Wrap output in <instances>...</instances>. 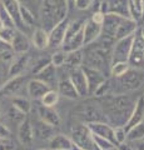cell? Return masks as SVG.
<instances>
[{
  "instance_id": "obj_1",
  "label": "cell",
  "mask_w": 144,
  "mask_h": 150,
  "mask_svg": "<svg viewBox=\"0 0 144 150\" xmlns=\"http://www.w3.org/2000/svg\"><path fill=\"white\" fill-rule=\"evenodd\" d=\"M137 99L128 94L123 95H106L98 99L103 109L106 123L111 126H124L132 114Z\"/></svg>"
},
{
  "instance_id": "obj_2",
  "label": "cell",
  "mask_w": 144,
  "mask_h": 150,
  "mask_svg": "<svg viewBox=\"0 0 144 150\" xmlns=\"http://www.w3.org/2000/svg\"><path fill=\"white\" fill-rule=\"evenodd\" d=\"M68 11L67 0H41L39 4L41 28L49 31L54 25L68 18Z\"/></svg>"
},
{
  "instance_id": "obj_3",
  "label": "cell",
  "mask_w": 144,
  "mask_h": 150,
  "mask_svg": "<svg viewBox=\"0 0 144 150\" xmlns=\"http://www.w3.org/2000/svg\"><path fill=\"white\" fill-rule=\"evenodd\" d=\"M144 81L143 73L139 69H129L124 75L119 78H114L111 81V94L110 95H123L132 93L142 86Z\"/></svg>"
},
{
  "instance_id": "obj_4",
  "label": "cell",
  "mask_w": 144,
  "mask_h": 150,
  "mask_svg": "<svg viewBox=\"0 0 144 150\" xmlns=\"http://www.w3.org/2000/svg\"><path fill=\"white\" fill-rule=\"evenodd\" d=\"M74 112H75V118L80 120L82 123L90 124L99 123V121H105L106 123L105 114L98 101L89 100L82 103L74 109Z\"/></svg>"
},
{
  "instance_id": "obj_5",
  "label": "cell",
  "mask_w": 144,
  "mask_h": 150,
  "mask_svg": "<svg viewBox=\"0 0 144 150\" xmlns=\"http://www.w3.org/2000/svg\"><path fill=\"white\" fill-rule=\"evenodd\" d=\"M70 140L73 144H75L85 150H99L94 139H93V134L88 129V126L84 124H78L72 129Z\"/></svg>"
},
{
  "instance_id": "obj_6",
  "label": "cell",
  "mask_w": 144,
  "mask_h": 150,
  "mask_svg": "<svg viewBox=\"0 0 144 150\" xmlns=\"http://www.w3.org/2000/svg\"><path fill=\"white\" fill-rule=\"evenodd\" d=\"M134 34H135V33H134ZM134 34L114 41L113 49H111L110 64L118 63V62H128L131 49H132V44H133V39H134Z\"/></svg>"
},
{
  "instance_id": "obj_7",
  "label": "cell",
  "mask_w": 144,
  "mask_h": 150,
  "mask_svg": "<svg viewBox=\"0 0 144 150\" xmlns=\"http://www.w3.org/2000/svg\"><path fill=\"white\" fill-rule=\"evenodd\" d=\"M128 63L133 69H139L144 67V39L142 38L139 30H137L134 34Z\"/></svg>"
},
{
  "instance_id": "obj_8",
  "label": "cell",
  "mask_w": 144,
  "mask_h": 150,
  "mask_svg": "<svg viewBox=\"0 0 144 150\" xmlns=\"http://www.w3.org/2000/svg\"><path fill=\"white\" fill-rule=\"evenodd\" d=\"M24 86H25L24 75L9 78L6 81H4L0 85V96H8V98L18 96L19 93L24 89Z\"/></svg>"
},
{
  "instance_id": "obj_9",
  "label": "cell",
  "mask_w": 144,
  "mask_h": 150,
  "mask_svg": "<svg viewBox=\"0 0 144 150\" xmlns=\"http://www.w3.org/2000/svg\"><path fill=\"white\" fill-rule=\"evenodd\" d=\"M69 19L65 18L64 20H62L60 23H58L57 25H54L49 33V46L50 48H59L62 46L64 43V39H65L67 35V29L69 25Z\"/></svg>"
},
{
  "instance_id": "obj_10",
  "label": "cell",
  "mask_w": 144,
  "mask_h": 150,
  "mask_svg": "<svg viewBox=\"0 0 144 150\" xmlns=\"http://www.w3.org/2000/svg\"><path fill=\"white\" fill-rule=\"evenodd\" d=\"M82 70L85 75V79H87V84H88V93H89V96H92L94 91L96 90L101 83H103L106 76L105 75L96 69H93L90 67H87V65H82Z\"/></svg>"
},
{
  "instance_id": "obj_11",
  "label": "cell",
  "mask_w": 144,
  "mask_h": 150,
  "mask_svg": "<svg viewBox=\"0 0 144 150\" xmlns=\"http://www.w3.org/2000/svg\"><path fill=\"white\" fill-rule=\"evenodd\" d=\"M101 35V24L94 21L92 18L87 19L85 24L83 26V44L88 46L98 40V38Z\"/></svg>"
},
{
  "instance_id": "obj_12",
  "label": "cell",
  "mask_w": 144,
  "mask_h": 150,
  "mask_svg": "<svg viewBox=\"0 0 144 150\" xmlns=\"http://www.w3.org/2000/svg\"><path fill=\"white\" fill-rule=\"evenodd\" d=\"M69 79L73 83L74 88L78 93L79 98H87L89 96V93H88V84H87V79L85 75L83 73L82 67L78 69H74L69 71Z\"/></svg>"
},
{
  "instance_id": "obj_13",
  "label": "cell",
  "mask_w": 144,
  "mask_h": 150,
  "mask_svg": "<svg viewBox=\"0 0 144 150\" xmlns=\"http://www.w3.org/2000/svg\"><path fill=\"white\" fill-rule=\"evenodd\" d=\"M0 3L3 4L5 9L8 10L9 15L11 16L14 25H15L16 30H20L23 33L28 31V29L24 26L21 21V16H20V3L18 0H0Z\"/></svg>"
},
{
  "instance_id": "obj_14",
  "label": "cell",
  "mask_w": 144,
  "mask_h": 150,
  "mask_svg": "<svg viewBox=\"0 0 144 150\" xmlns=\"http://www.w3.org/2000/svg\"><path fill=\"white\" fill-rule=\"evenodd\" d=\"M122 19H124V18L118 16L111 13L105 14L103 24H101V36L115 40V33H117V29L120 24V21H122Z\"/></svg>"
},
{
  "instance_id": "obj_15",
  "label": "cell",
  "mask_w": 144,
  "mask_h": 150,
  "mask_svg": "<svg viewBox=\"0 0 144 150\" xmlns=\"http://www.w3.org/2000/svg\"><path fill=\"white\" fill-rule=\"evenodd\" d=\"M29 63H30V56L26 53L25 54H16L15 58H14L11 60V63L9 64V69L6 71V75L9 78L23 75V73L26 70Z\"/></svg>"
},
{
  "instance_id": "obj_16",
  "label": "cell",
  "mask_w": 144,
  "mask_h": 150,
  "mask_svg": "<svg viewBox=\"0 0 144 150\" xmlns=\"http://www.w3.org/2000/svg\"><path fill=\"white\" fill-rule=\"evenodd\" d=\"M18 140L23 146H30L33 144L34 133L33 126H31V120L29 118H25L18 125Z\"/></svg>"
},
{
  "instance_id": "obj_17",
  "label": "cell",
  "mask_w": 144,
  "mask_h": 150,
  "mask_svg": "<svg viewBox=\"0 0 144 150\" xmlns=\"http://www.w3.org/2000/svg\"><path fill=\"white\" fill-rule=\"evenodd\" d=\"M38 118L43 120L44 123L49 124L50 126H53V128H58L62 124V118L54 108L44 106L41 104L38 106Z\"/></svg>"
},
{
  "instance_id": "obj_18",
  "label": "cell",
  "mask_w": 144,
  "mask_h": 150,
  "mask_svg": "<svg viewBox=\"0 0 144 150\" xmlns=\"http://www.w3.org/2000/svg\"><path fill=\"white\" fill-rule=\"evenodd\" d=\"M87 126L93 135L108 139L111 143L115 144V142H114V126H111L110 124L105 123V121H99V123L87 124Z\"/></svg>"
},
{
  "instance_id": "obj_19",
  "label": "cell",
  "mask_w": 144,
  "mask_h": 150,
  "mask_svg": "<svg viewBox=\"0 0 144 150\" xmlns=\"http://www.w3.org/2000/svg\"><path fill=\"white\" fill-rule=\"evenodd\" d=\"M142 121H144V96L143 95L137 98V101H135V104H134L132 114L129 116L127 124L124 125V129L128 130V129L133 128L134 125L142 123Z\"/></svg>"
},
{
  "instance_id": "obj_20",
  "label": "cell",
  "mask_w": 144,
  "mask_h": 150,
  "mask_svg": "<svg viewBox=\"0 0 144 150\" xmlns=\"http://www.w3.org/2000/svg\"><path fill=\"white\" fill-rule=\"evenodd\" d=\"M49 89H52V88L36 78L31 79V80L26 83V94L29 95V98H31V99H34V100H40L41 96H43Z\"/></svg>"
},
{
  "instance_id": "obj_21",
  "label": "cell",
  "mask_w": 144,
  "mask_h": 150,
  "mask_svg": "<svg viewBox=\"0 0 144 150\" xmlns=\"http://www.w3.org/2000/svg\"><path fill=\"white\" fill-rule=\"evenodd\" d=\"M31 126H33V133H34V139L38 140H49L50 138L55 134L53 126H50L49 124L44 123L43 120H40L39 118L35 121H31Z\"/></svg>"
},
{
  "instance_id": "obj_22",
  "label": "cell",
  "mask_w": 144,
  "mask_h": 150,
  "mask_svg": "<svg viewBox=\"0 0 144 150\" xmlns=\"http://www.w3.org/2000/svg\"><path fill=\"white\" fill-rule=\"evenodd\" d=\"M30 40L29 38L26 36L25 33H23L20 30L15 31V35H14V39L10 44V48L15 54H25L29 51L30 49Z\"/></svg>"
},
{
  "instance_id": "obj_23",
  "label": "cell",
  "mask_w": 144,
  "mask_h": 150,
  "mask_svg": "<svg viewBox=\"0 0 144 150\" xmlns=\"http://www.w3.org/2000/svg\"><path fill=\"white\" fill-rule=\"evenodd\" d=\"M57 85H58V90L57 91L59 93L60 96L65 98V99H70V100H75V99H78V98H79L75 88H74L73 83L70 81L69 76L59 79L58 83H57Z\"/></svg>"
},
{
  "instance_id": "obj_24",
  "label": "cell",
  "mask_w": 144,
  "mask_h": 150,
  "mask_svg": "<svg viewBox=\"0 0 144 150\" xmlns=\"http://www.w3.org/2000/svg\"><path fill=\"white\" fill-rule=\"evenodd\" d=\"M31 44L35 49L38 50H44L49 46V33L45 30L44 28H35L33 34H31Z\"/></svg>"
},
{
  "instance_id": "obj_25",
  "label": "cell",
  "mask_w": 144,
  "mask_h": 150,
  "mask_svg": "<svg viewBox=\"0 0 144 150\" xmlns=\"http://www.w3.org/2000/svg\"><path fill=\"white\" fill-rule=\"evenodd\" d=\"M137 30H138V23L134 21L131 18H124L122 19V21H120V24L117 29V33H115V40L133 35Z\"/></svg>"
},
{
  "instance_id": "obj_26",
  "label": "cell",
  "mask_w": 144,
  "mask_h": 150,
  "mask_svg": "<svg viewBox=\"0 0 144 150\" xmlns=\"http://www.w3.org/2000/svg\"><path fill=\"white\" fill-rule=\"evenodd\" d=\"M48 146L50 150H70L72 140L64 134H54L48 140Z\"/></svg>"
},
{
  "instance_id": "obj_27",
  "label": "cell",
  "mask_w": 144,
  "mask_h": 150,
  "mask_svg": "<svg viewBox=\"0 0 144 150\" xmlns=\"http://www.w3.org/2000/svg\"><path fill=\"white\" fill-rule=\"evenodd\" d=\"M36 75H38V78H36V79H39V80L45 83L46 85H49L50 88H52L54 84L58 83L57 68H55L54 65H52V64H48L45 68L41 69Z\"/></svg>"
},
{
  "instance_id": "obj_28",
  "label": "cell",
  "mask_w": 144,
  "mask_h": 150,
  "mask_svg": "<svg viewBox=\"0 0 144 150\" xmlns=\"http://www.w3.org/2000/svg\"><path fill=\"white\" fill-rule=\"evenodd\" d=\"M108 13L122 18H131L128 0H108Z\"/></svg>"
},
{
  "instance_id": "obj_29",
  "label": "cell",
  "mask_w": 144,
  "mask_h": 150,
  "mask_svg": "<svg viewBox=\"0 0 144 150\" xmlns=\"http://www.w3.org/2000/svg\"><path fill=\"white\" fill-rule=\"evenodd\" d=\"M84 64V51L82 49L75 50V51H70V53H67V58H65V67L69 71L74 69L80 68L82 65Z\"/></svg>"
},
{
  "instance_id": "obj_30",
  "label": "cell",
  "mask_w": 144,
  "mask_h": 150,
  "mask_svg": "<svg viewBox=\"0 0 144 150\" xmlns=\"http://www.w3.org/2000/svg\"><path fill=\"white\" fill-rule=\"evenodd\" d=\"M84 44H83V30L79 31L78 34L70 36L69 39L64 40V43L62 45V50L65 53H70V51H75L82 49Z\"/></svg>"
},
{
  "instance_id": "obj_31",
  "label": "cell",
  "mask_w": 144,
  "mask_h": 150,
  "mask_svg": "<svg viewBox=\"0 0 144 150\" xmlns=\"http://www.w3.org/2000/svg\"><path fill=\"white\" fill-rule=\"evenodd\" d=\"M143 3L144 0H128L129 15L137 23L143 18Z\"/></svg>"
},
{
  "instance_id": "obj_32",
  "label": "cell",
  "mask_w": 144,
  "mask_h": 150,
  "mask_svg": "<svg viewBox=\"0 0 144 150\" xmlns=\"http://www.w3.org/2000/svg\"><path fill=\"white\" fill-rule=\"evenodd\" d=\"M11 106H14L15 109L21 111L23 114H25V115L29 114L30 110H31V103H30V100L28 99V98L20 96V95L11 98Z\"/></svg>"
},
{
  "instance_id": "obj_33",
  "label": "cell",
  "mask_w": 144,
  "mask_h": 150,
  "mask_svg": "<svg viewBox=\"0 0 144 150\" xmlns=\"http://www.w3.org/2000/svg\"><path fill=\"white\" fill-rule=\"evenodd\" d=\"M20 16H21V21H23V24H24V26L28 30L31 29L36 20L35 14L33 13V10L20 4Z\"/></svg>"
},
{
  "instance_id": "obj_34",
  "label": "cell",
  "mask_w": 144,
  "mask_h": 150,
  "mask_svg": "<svg viewBox=\"0 0 144 150\" xmlns=\"http://www.w3.org/2000/svg\"><path fill=\"white\" fill-rule=\"evenodd\" d=\"M144 139V121L134 125L133 128L127 130V140L128 142H139Z\"/></svg>"
},
{
  "instance_id": "obj_35",
  "label": "cell",
  "mask_w": 144,
  "mask_h": 150,
  "mask_svg": "<svg viewBox=\"0 0 144 150\" xmlns=\"http://www.w3.org/2000/svg\"><path fill=\"white\" fill-rule=\"evenodd\" d=\"M59 100H60L59 93L57 90H54V89H49V90L41 96L40 103H41V105H44V106L54 108L59 103Z\"/></svg>"
},
{
  "instance_id": "obj_36",
  "label": "cell",
  "mask_w": 144,
  "mask_h": 150,
  "mask_svg": "<svg viewBox=\"0 0 144 150\" xmlns=\"http://www.w3.org/2000/svg\"><path fill=\"white\" fill-rule=\"evenodd\" d=\"M129 69H131V65H129L128 62H118V63L110 64L109 73L113 78H119L122 75H124Z\"/></svg>"
},
{
  "instance_id": "obj_37",
  "label": "cell",
  "mask_w": 144,
  "mask_h": 150,
  "mask_svg": "<svg viewBox=\"0 0 144 150\" xmlns=\"http://www.w3.org/2000/svg\"><path fill=\"white\" fill-rule=\"evenodd\" d=\"M85 20L87 19L82 18V19H77V20H74V21H69V25H68V29H67V35H65V39L64 40H67L70 36L78 34L79 31H82L83 26L85 24Z\"/></svg>"
},
{
  "instance_id": "obj_38",
  "label": "cell",
  "mask_w": 144,
  "mask_h": 150,
  "mask_svg": "<svg viewBox=\"0 0 144 150\" xmlns=\"http://www.w3.org/2000/svg\"><path fill=\"white\" fill-rule=\"evenodd\" d=\"M6 116H8V120L10 121L11 124H14V125H19L21 121L26 118L25 114H23L21 111H19L18 109H15L14 106L9 108V110H8V112H6Z\"/></svg>"
},
{
  "instance_id": "obj_39",
  "label": "cell",
  "mask_w": 144,
  "mask_h": 150,
  "mask_svg": "<svg viewBox=\"0 0 144 150\" xmlns=\"http://www.w3.org/2000/svg\"><path fill=\"white\" fill-rule=\"evenodd\" d=\"M110 94H111V83H110L109 79H105V80L101 83L98 88H96V90L94 91V94H93V96L100 99V98L110 95Z\"/></svg>"
},
{
  "instance_id": "obj_40",
  "label": "cell",
  "mask_w": 144,
  "mask_h": 150,
  "mask_svg": "<svg viewBox=\"0 0 144 150\" xmlns=\"http://www.w3.org/2000/svg\"><path fill=\"white\" fill-rule=\"evenodd\" d=\"M65 58H67V53L63 50H58L50 55V64L54 65L55 68H62L65 64Z\"/></svg>"
},
{
  "instance_id": "obj_41",
  "label": "cell",
  "mask_w": 144,
  "mask_h": 150,
  "mask_svg": "<svg viewBox=\"0 0 144 150\" xmlns=\"http://www.w3.org/2000/svg\"><path fill=\"white\" fill-rule=\"evenodd\" d=\"M15 31H16L15 28H5V26H3L1 29H0V41H3V43L10 45L13 39H14V35H15Z\"/></svg>"
},
{
  "instance_id": "obj_42",
  "label": "cell",
  "mask_w": 144,
  "mask_h": 150,
  "mask_svg": "<svg viewBox=\"0 0 144 150\" xmlns=\"http://www.w3.org/2000/svg\"><path fill=\"white\" fill-rule=\"evenodd\" d=\"M0 23H1V25L5 26V28H15L11 16L9 15L8 10L1 3H0Z\"/></svg>"
},
{
  "instance_id": "obj_43",
  "label": "cell",
  "mask_w": 144,
  "mask_h": 150,
  "mask_svg": "<svg viewBox=\"0 0 144 150\" xmlns=\"http://www.w3.org/2000/svg\"><path fill=\"white\" fill-rule=\"evenodd\" d=\"M114 142L117 145L127 142V130L124 126H114Z\"/></svg>"
},
{
  "instance_id": "obj_44",
  "label": "cell",
  "mask_w": 144,
  "mask_h": 150,
  "mask_svg": "<svg viewBox=\"0 0 144 150\" xmlns=\"http://www.w3.org/2000/svg\"><path fill=\"white\" fill-rule=\"evenodd\" d=\"M93 139H94V142H95L96 146H98L99 150H109V149H111L113 146H115V144L111 143L110 140H108V139L96 137V135H93Z\"/></svg>"
},
{
  "instance_id": "obj_45",
  "label": "cell",
  "mask_w": 144,
  "mask_h": 150,
  "mask_svg": "<svg viewBox=\"0 0 144 150\" xmlns=\"http://www.w3.org/2000/svg\"><path fill=\"white\" fill-rule=\"evenodd\" d=\"M0 150H16V144L11 138H0Z\"/></svg>"
},
{
  "instance_id": "obj_46",
  "label": "cell",
  "mask_w": 144,
  "mask_h": 150,
  "mask_svg": "<svg viewBox=\"0 0 144 150\" xmlns=\"http://www.w3.org/2000/svg\"><path fill=\"white\" fill-rule=\"evenodd\" d=\"M94 0H75V4H74V8H77L78 10H87L89 9Z\"/></svg>"
},
{
  "instance_id": "obj_47",
  "label": "cell",
  "mask_w": 144,
  "mask_h": 150,
  "mask_svg": "<svg viewBox=\"0 0 144 150\" xmlns=\"http://www.w3.org/2000/svg\"><path fill=\"white\" fill-rule=\"evenodd\" d=\"M10 129L5 124L0 123V138H10Z\"/></svg>"
},
{
  "instance_id": "obj_48",
  "label": "cell",
  "mask_w": 144,
  "mask_h": 150,
  "mask_svg": "<svg viewBox=\"0 0 144 150\" xmlns=\"http://www.w3.org/2000/svg\"><path fill=\"white\" fill-rule=\"evenodd\" d=\"M21 5H24V6H26V8H29V9H31V8H34L35 5H38V3H39V0H18Z\"/></svg>"
},
{
  "instance_id": "obj_49",
  "label": "cell",
  "mask_w": 144,
  "mask_h": 150,
  "mask_svg": "<svg viewBox=\"0 0 144 150\" xmlns=\"http://www.w3.org/2000/svg\"><path fill=\"white\" fill-rule=\"evenodd\" d=\"M117 148L119 150H135V149H134V146H132V145H128V144H125V143L119 144Z\"/></svg>"
},
{
  "instance_id": "obj_50",
  "label": "cell",
  "mask_w": 144,
  "mask_h": 150,
  "mask_svg": "<svg viewBox=\"0 0 144 150\" xmlns=\"http://www.w3.org/2000/svg\"><path fill=\"white\" fill-rule=\"evenodd\" d=\"M135 150H144V140H139L137 142V145L134 146Z\"/></svg>"
},
{
  "instance_id": "obj_51",
  "label": "cell",
  "mask_w": 144,
  "mask_h": 150,
  "mask_svg": "<svg viewBox=\"0 0 144 150\" xmlns=\"http://www.w3.org/2000/svg\"><path fill=\"white\" fill-rule=\"evenodd\" d=\"M4 76H5V73H4L3 67H1V64H0V85L3 84V79H4Z\"/></svg>"
},
{
  "instance_id": "obj_52",
  "label": "cell",
  "mask_w": 144,
  "mask_h": 150,
  "mask_svg": "<svg viewBox=\"0 0 144 150\" xmlns=\"http://www.w3.org/2000/svg\"><path fill=\"white\" fill-rule=\"evenodd\" d=\"M67 3H68L69 10H72V9L74 8V4H75V0H67Z\"/></svg>"
},
{
  "instance_id": "obj_53",
  "label": "cell",
  "mask_w": 144,
  "mask_h": 150,
  "mask_svg": "<svg viewBox=\"0 0 144 150\" xmlns=\"http://www.w3.org/2000/svg\"><path fill=\"white\" fill-rule=\"evenodd\" d=\"M70 150H85V149H83V148H80V146H78V145H75V144H73V143H72V146H70Z\"/></svg>"
},
{
  "instance_id": "obj_54",
  "label": "cell",
  "mask_w": 144,
  "mask_h": 150,
  "mask_svg": "<svg viewBox=\"0 0 144 150\" xmlns=\"http://www.w3.org/2000/svg\"><path fill=\"white\" fill-rule=\"evenodd\" d=\"M139 30V33H140V35H142V38H143V39H144V25L140 28V29H138Z\"/></svg>"
},
{
  "instance_id": "obj_55",
  "label": "cell",
  "mask_w": 144,
  "mask_h": 150,
  "mask_svg": "<svg viewBox=\"0 0 144 150\" xmlns=\"http://www.w3.org/2000/svg\"><path fill=\"white\" fill-rule=\"evenodd\" d=\"M109 150H119L117 146H113V148H111V149H109Z\"/></svg>"
},
{
  "instance_id": "obj_56",
  "label": "cell",
  "mask_w": 144,
  "mask_h": 150,
  "mask_svg": "<svg viewBox=\"0 0 144 150\" xmlns=\"http://www.w3.org/2000/svg\"><path fill=\"white\" fill-rule=\"evenodd\" d=\"M38 150H50V149H45V148H41V149H38Z\"/></svg>"
},
{
  "instance_id": "obj_57",
  "label": "cell",
  "mask_w": 144,
  "mask_h": 150,
  "mask_svg": "<svg viewBox=\"0 0 144 150\" xmlns=\"http://www.w3.org/2000/svg\"><path fill=\"white\" fill-rule=\"evenodd\" d=\"M1 28H3V25H1V23H0V29H1Z\"/></svg>"
},
{
  "instance_id": "obj_58",
  "label": "cell",
  "mask_w": 144,
  "mask_h": 150,
  "mask_svg": "<svg viewBox=\"0 0 144 150\" xmlns=\"http://www.w3.org/2000/svg\"><path fill=\"white\" fill-rule=\"evenodd\" d=\"M0 116H1V111H0Z\"/></svg>"
},
{
  "instance_id": "obj_59",
  "label": "cell",
  "mask_w": 144,
  "mask_h": 150,
  "mask_svg": "<svg viewBox=\"0 0 144 150\" xmlns=\"http://www.w3.org/2000/svg\"><path fill=\"white\" fill-rule=\"evenodd\" d=\"M40 1H41V0H39V4H40Z\"/></svg>"
},
{
  "instance_id": "obj_60",
  "label": "cell",
  "mask_w": 144,
  "mask_h": 150,
  "mask_svg": "<svg viewBox=\"0 0 144 150\" xmlns=\"http://www.w3.org/2000/svg\"><path fill=\"white\" fill-rule=\"evenodd\" d=\"M143 96H144V94H143Z\"/></svg>"
}]
</instances>
